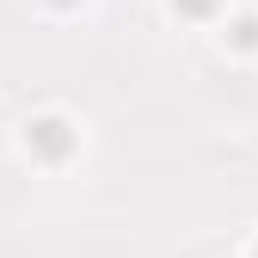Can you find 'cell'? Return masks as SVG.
Returning <instances> with one entry per match:
<instances>
[{
    "label": "cell",
    "mask_w": 258,
    "mask_h": 258,
    "mask_svg": "<svg viewBox=\"0 0 258 258\" xmlns=\"http://www.w3.org/2000/svg\"><path fill=\"white\" fill-rule=\"evenodd\" d=\"M31 142H43V154H61V148H68V123H55V117L31 123Z\"/></svg>",
    "instance_id": "obj_1"
}]
</instances>
